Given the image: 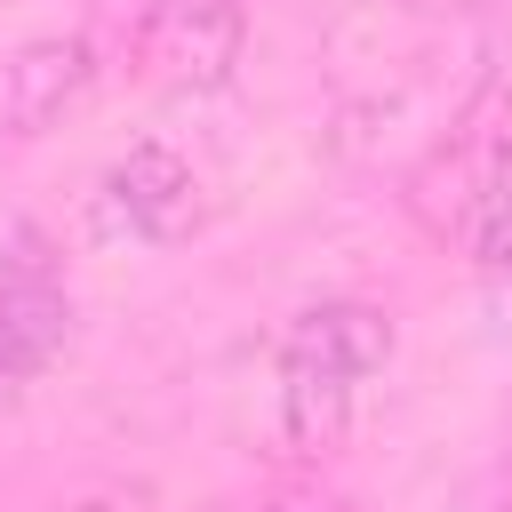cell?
<instances>
[{
	"label": "cell",
	"mask_w": 512,
	"mask_h": 512,
	"mask_svg": "<svg viewBox=\"0 0 512 512\" xmlns=\"http://www.w3.org/2000/svg\"><path fill=\"white\" fill-rule=\"evenodd\" d=\"M272 512H344V504H272Z\"/></svg>",
	"instance_id": "cell-9"
},
{
	"label": "cell",
	"mask_w": 512,
	"mask_h": 512,
	"mask_svg": "<svg viewBox=\"0 0 512 512\" xmlns=\"http://www.w3.org/2000/svg\"><path fill=\"white\" fill-rule=\"evenodd\" d=\"M56 512H112V504H104V496H88V504H56Z\"/></svg>",
	"instance_id": "cell-8"
},
{
	"label": "cell",
	"mask_w": 512,
	"mask_h": 512,
	"mask_svg": "<svg viewBox=\"0 0 512 512\" xmlns=\"http://www.w3.org/2000/svg\"><path fill=\"white\" fill-rule=\"evenodd\" d=\"M392 360V320L360 296L304 304L280 336V432L296 456H336L352 440L368 376Z\"/></svg>",
	"instance_id": "cell-2"
},
{
	"label": "cell",
	"mask_w": 512,
	"mask_h": 512,
	"mask_svg": "<svg viewBox=\"0 0 512 512\" xmlns=\"http://www.w3.org/2000/svg\"><path fill=\"white\" fill-rule=\"evenodd\" d=\"M464 248L488 280H512V128L480 152L472 176V216H464Z\"/></svg>",
	"instance_id": "cell-7"
},
{
	"label": "cell",
	"mask_w": 512,
	"mask_h": 512,
	"mask_svg": "<svg viewBox=\"0 0 512 512\" xmlns=\"http://www.w3.org/2000/svg\"><path fill=\"white\" fill-rule=\"evenodd\" d=\"M96 80V48L80 32H48L0 56V144H32L48 136Z\"/></svg>",
	"instance_id": "cell-6"
},
{
	"label": "cell",
	"mask_w": 512,
	"mask_h": 512,
	"mask_svg": "<svg viewBox=\"0 0 512 512\" xmlns=\"http://www.w3.org/2000/svg\"><path fill=\"white\" fill-rule=\"evenodd\" d=\"M488 40L480 16L456 0H368L328 40V96L336 136L376 160H424L448 152L472 88H480Z\"/></svg>",
	"instance_id": "cell-1"
},
{
	"label": "cell",
	"mask_w": 512,
	"mask_h": 512,
	"mask_svg": "<svg viewBox=\"0 0 512 512\" xmlns=\"http://www.w3.org/2000/svg\"><path fill=\"white\" fill-rule=\"evenodd\" d=\"M64 336H72V296H64L48 248L24 240V256L0 264V408L24 400L56 368Z\"/></svg>",
	"instance_id": "cell-4"
},
{
	"label": "cell",
	"mask_w": 512,
	"mask_h": 512,
	"mask_svg": "<svg viewBox=\"0 0 512 512\" xmlns=\"http://www.w3.org/2000/svg\"><path fill=\"white\" fill-rule=\"evenodd\" d=\"M104 208H112V224H120L128 240H144V248H176V240L200 232V176H192V160H184L176 144L144 136V144H128V152L112 160V176H104Z\"/></svg>",
	"instance_id": "cell-5"
},
{
	"label": "cell",
	"mask_w": 512,
	"mask_h": 512,
	"mask_svg": "<svg viewBox=\"0 0 512 512\" xmlns=\"http://www.w3.org/2000/svg\"><path fill=\"white\" fill-rule=\"evenodd\" d=\"M240 48H248L240 0H152L128 32L136 80L168 96H216L240 72Z\"/></svg>",
	"instance_id": "cell-3"
}]
</instances>
